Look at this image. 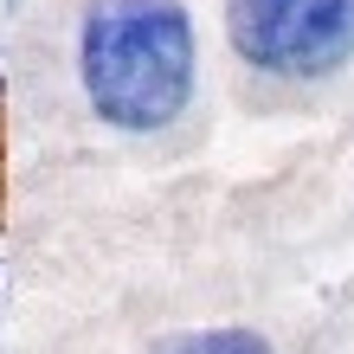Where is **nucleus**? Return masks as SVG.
Here are the masks:
<instances>
[{
  "label": "nucleus",
  "mask_w": 354,
  "mask_h": 354,
  "mask_svg": "<svg viewBox=\"0 0 354 354\" xmlns=\"http://www.w3.org/2000/svg\"><path fill=\"white\" fill-rule=\"evenodd\" d=\"M168 354H270V342L252 335V328H213V335H187V342H174Z\"/></svg>",
  "instance_id": "3"
},
{
  "label": "nucleus",
  "mask_w": 354,
  "mask_h": 354,
  "mask_svg": "<svg viewBox=\"0 0 354 354\" xmlns=\"http://www.w3.org/2000/svg\"><path fill=\"white\" fill-rule=\"evenodd\" d=\"M84 91L116 129H168L194 97V19L180 0H91Z\"/></svg>",
  "instance_id": "1"
},
{
  "label": "nucleus",
  "mask_w": 354,
  "mask_h": 354,
  "mask_svg": "<svg viewBox=\"0 0 354 354\" xmlns=\"http://www.w3.org/2000/svg\"><path fill=\"white\" fill-rule=\"evenodd\" d=\"M225 32L270 77H322L354 58V0H225Z\"/></svg>",
  "instance_id": "2"
}]
</instances>
